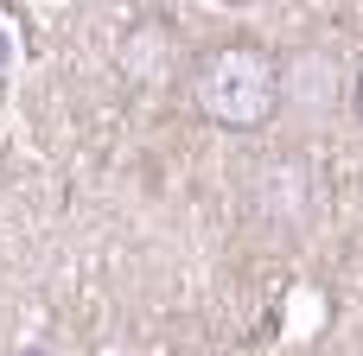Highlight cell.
<instances>
[{
  "label": "cell",
  "instance_id": "6da1fadb",
  "mask_svg": "<svg viewBox=\"0 0 363 356\" xmlns=\"http://www.w3.org/2000/svg\"><path fill=\"white\" fill-rule=\"evenodd\" d=\"M191 102L223 134H255L281 115V57L268 45L230 38L191 64Z\"/></svg>",
  "mask_w": 363,
  "mask_h": 356
},
{
  "label": "cell",
  "instance_id": "7a4b0ae2",
  "mask_svg": "<svg viewBox=\"0 0 363 356\" xmlns=\"http://www.w3.org/2000/svg\"><path fill=\"white\" fill-rule=\"evenodd\" d=\"M255 204H262V217H274L281 229H294V223L306 217V204H313V166H306L300 153L262 159V166H255Z\"/></svg>",
  "mask_w": 363,
  "mask_h": 356
},
{
  "label": "cell",
  "instance_id": "3957f363",
  "mask_svg": "<svg viewBox=\"0 0 363 356\" xmlns=\"http://www.w3.org/2000/svg\"><path fill=\"white\" fill-rule=\"evenodd\" d=\"M13 64H19V25H13V19L0 13V76H6Z\"/></svg>",
  "mask_w": 363,
  "mask_h": 356
},
{
  "label": "cell",
  "instance_id": "277c9868",
  "mask_svg": "<svg viewBox=\"0 0 363 356\" xmlns=\"http://www.w3.org/2000/svg\"><path fill=\"white\" fill-rule=\"evenodd\" d=\"M357 115H363V76H357Z\"/></svg>",
  "mask_w": 363,
  "mask_h": 356
},
{
  "label": "cell",
  "instance_id": "5b68a950",
  "mask_svg": "<svg viewBox=\"0 0 363 356\" xmlns=\"http://www.w3.org/2000/svg\"><path fill=\"white\" fill-rule=\"evenodd\" d=\"M19 356H51V350H19Z\"/></svg>",
  "mask_w": 363,
  "mask_h": 356
},
{
  "label": "cell",
  "instance_id": "8992f818",
  "mask_svg": "<svg viewBox=\"0 0 363 356\" xmlns=\"http://www.w3.org/2000/svg\"><path fill=\"white\" fill-rule=\"evenodd\" d=\"M223 6H249V0H223Z\"/></svg>",
  "mask_w": 363,
  "mask_h": 356
}]
</instances>
